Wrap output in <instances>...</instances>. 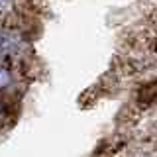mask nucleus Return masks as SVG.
<instances>
[{
	"instance_id": "f257e3e1",
	"label": "nucleus",
	"mask_w": 157,
	"mask_h": 157,
	"mask_svg": "<svg viewBox=\"0 0 157 157\" xmlns=\"http://www.w3.org/2000/svg\"><path fill=\"white\" fill-rule=\"evenodd\" d=\"M10 81H12V75H10V71H8V69H4V67H0V88L8 86Z\"/></svg>"
},
{
	"instance_id": "f03ea898",
	"label": "nucleus",
	"mask_w": 157,
	"mask_h": 157,
	"mask_svg": "<svg viewBox=\"0 0 157 157\" xmlns=\"http://www.w3.org/2000/svg\"><path fill=\"white\" fill-rule=\"evenodd\" d=\"M4 114H6V110H4V104H2V102H0V122H2Z\"/></svg>"
}]
</instances>
